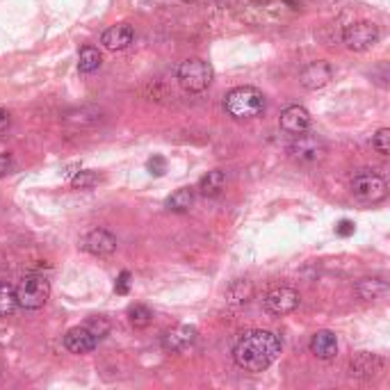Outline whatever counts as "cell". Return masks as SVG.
Wrapping results in <instances>:
<instances>
[{"label":"cell","mask_w":390,"mask_h":390,"mask_svg":"<svg viewBox=\"0 0 390 390\" xmlns=\"http://www.w3.org/2000/svg\"><path fill=\"white\" fill-rule=\"evenodd\" d=\"M101 62H103V57H101L98 48H94V46H85L78 55V71L80 73H94L101 68Z\"/></svg>","instance_id":"obj_20"},{"label":"cell","mask_w":390,"mask_h":390,"mask_svg":"<svg viewBox=\"0 0 390 390\" xmlns=\"http://www.w3.org/2000/svg\"><path fill=\"white\" fill-rule=\"evenodd\" d=\"M128 319H130V324L135 329H146V327L153 324V313H151V308L148 306L135 304V306L128 308Z\"/></svg>","instance_id":"obj_23"},{"label":"cell","mask_w":390,"mask_h":390,"mask_svg":"<svg viewBox=\"0 0 390 390\" xmlns=\"http://www.w3.org/2000/svg\"><path fill=\"white\" fill-rule=\"evenodd\" d=\"M279 123H281V128L285 133L299 135V133L311 128V112H308L304 106H290V108H285L281 112Z\"/></svg>","instance_id":"obj_14"},{"label":"cell","mask_w":390,"mask_h":390,"mask_svg":"<svg viewBox=\"0 0 390 390\" xmlns=\"http://www.w3.org/2000/svg\"><path fill=\"white\" fill-rule=\"evenodd\" d=\"M388 283L379 277H368V279H361L356 285V294L361 297L363 302H379L388 294Z\"/></svg>","instance_id":"obj_17"},{"label":"cell","mask_w":390,"mask_h":390,"mask_svg":"<svg viewBox=\"0 0 390 390\" xmlns=\"http://www.w3.org/2000/svg\"><path fill=\"white\" fill-rule=\"evenodd\" d=\"M98 180H101V176L94 169H83L71 178V185H73V190H91L94 185H98Z\"/></svg>","instance_id":"obj_24"},{"label":"cell","mask_w":390,"mask_h":390,"mask_svg":"<svg viewBox=\"0 0 390 390\" xmlns=\"http://www.w3.org/2000/svg\"><path fill=\"white\" fill-rule=\"evenodd\" d=\"M96 345H98V338L91 334L85 324L68 329L64 336V347L71 354H89L96 349Z\"/></svg>","instance_id":"obj_13"},{"label":"cell","mask_w":390,"mask_h":390,"mask_svg":"<svg viewBox=\"0 0 390 390\" xmlns=\"http://www.w3.org/2000/svg\"><path fill=\"white\" fill-rule=\"evenodd\" d=\"M89 331H91V334H94L98 340L101 338H106L108 334H110V322H108V319L106 317H103V315H96V317H91L89 319V322L85 324Z\"/></svg>","instance_id":"obj_26"},{"label":"cell","mask_w":390,"mask_h":390,"mask_svg":"<svg viewBox=\"0 0 390 390\" xmlns=\"http://www.w3.org/2000/svg\"><path fill=\"white\" fill-rule=\"evenodd\" d=\"M311 354H315L317 359H322V361H331V359H336V354H338V338L334 331H317V334H313L311 338Z\"/></svg>","instance_id":"obj_16"},{"label":"cell","mask_w":390,"mask_h":390,"mask_svg":"<svg viewBox=\"0 0 390 390\" xmlns=\"http://www.w3.org/2000/svg\"><path fill=\"white\" fill-rule=\"evenodd\" d=\"M194 205V190L192 188H180L167 199V210L171 212H188Z\"/></svg>","instance_id":"obj_21"},{"label":"cell","mask_w":390,"mask_h":390,"mask_svg":"<svg viewBox=\"0 0 390 390\" xmlns=\"http://www.w3.org/2000/svg\"><path fill=\"white\" fill-rule=\"evenodd\" d=\"M212 78H215L212 66L205 60H199V57H190V60L180 62L178 66V83L183 85V89L192 91V94L208 89Z\"/></svg>","instance_id":"obj_3"},{"label":"cell","mask_w":390,"mask_h":390,"mask_svg":"<svg viewBox=\"0 0 390 390\" xmlns=\"http://www.w3.org/2000/svg\"><path fill=\"white\" fill-rule=\"evenodd\" d=\"M135 39V30L128 23H119V26H110L106 32H103L101 43L106 46L108 51H123L128 48Z\"/></svg>","instance_id":"obj_15"},{"label":"cell","mask_w":390,"mask_h":390,"mask_svg":"<svg viewBox=\"0 0 390 390\" xmlns=\"http://www.w3.org/2000/svg\"><path fill=\"white\" fill-rule=\"evenodd\" d=\"M354 222H349V220H340L338 222V226H336V233L340 235V237H349V235H354Z\"/></svg>","instance_id":"obj_30"},{"label":"cell","mask_w":390,"mask_h":390,"mask_svg":"<svg viewBox=\"0 0 390 390\" xmlns=\"http://www.w3.org/2000/svg\"><path fill=\"white\" fill-rule=\"evenodd\" d=\"M224 188H226V174L222 169H212L199 180V190L203 197H220Z\"/></svg>","instance_id":"obj_18"},{"label":"cell","mask_w":390,"mask_h":390,"mask_svg":"<svg viewBox=\"0 0 390 390\" xmlns=\"http://www.w3.org/2000/svg\"><path fill=\"white\" fill-rule=\"evenodd\" d=\"M299 292L294 288H288V285H279V288H272L265 294V308L272 315H288L292 311H297L299 306Z\"/></svg>","instance_id":"obj_8"},{"label":"cell","mask_w":390,"mask_h":390,"mask_svg":"<svg viewBox=\"0 0 390 390\" xmlns=\"http://www.w3.org/2000/svg\"><path fill=\"white\" fill-rule=\"evenodd\" d=\"M197 336H199V331L190 327V324H178L174 329H169L167 334L163 336V347L167 351H185L190 349L194 342H197Z\"/></svg>","instance_id":"obj_12"},{"label":"cell","mask_w":390,"mask_h":390,"mask_svg":"<svg viewBox=\"0 0 390 390\" xmlns=\"http://www.w3.org/2000/svg\"><path fill=\"white\" fill-rule=\"evenodd\" d=\"M351 192L363 203H379L388 197V183L376 171L363 169L351 178Z\"/></svg>","instance_id":"obj_5"},{"label":"cell","mask_w":390,"mask_h":390,"mask_svg":"<svg viewBox=\"0 0 390 390\" xmlns=\"http://www.w3.org/2000/svg\"><path fill=\"white\" fill-rule=\"evenodd\" d=\"M148 171H151L153 176H165L167 171V160L163 155H153L148 160Z\"/></svg>","instance_id":"obj_28"},{"label":"cell","mask_w":390,"mask_h":390,"mask_svg":"<svg viewBox=\"0 0 390 390\" xmlns=\"http://www.w3.org/2000/svg\"><path fill=\"white\" fill-rule=\"evenodd\" d=\"M11 169H14V158L9 153H0V178L11 174Z\"/></svg>","instance_id":"obj_29"},{"label":"cell","mask_w":390,"mask_h":390,"mask_svg":"<svg viewBox=\"0 0 390 390\" xmlns=\"http://www.w3.org/2000/svg\"><path fill=\"white\" fill-rule=\"evenodd\" d=\"M130 272H121L119 277H117V283H114V292L117 294H128L130 292Z\"/></svg>","instance_id":"obj_27"},{"label":"cell","mask_w":390,"mask_h":390,"mask_svg":"<svg viewBox=\"0 0 390 390\" xmlns=\"http://www.w3.org/2000/svg\"><path fill=\"white\" fill-rule=\"evenodd\" d=\"M379 37H381V32L376 28V23H372V21H356L342 32V41H345V46L354 53H363V51L372 48V46L379 41Z\"/></svg>","instance_id":"obj_6"},{"label":"cell","mask_w":390,"mask_h":390,"mask_svg":"<svg viewBox=\"0 0 390 390\" xmlns=\"http://www.w3.org/2000/svg\"><path fill=\"white\" fill-rule=\"evenodd\" d=\"M224 110L237 121L256 119L265 112V96L256 87H235L224 98Z\"/></svg>","instance_id":"obj_2"},{"label":"cell","mask_w":390,"mask_h":390,"mask_svg":"<svg viewBox=\"0 0 390 390\" xmlns=\"http://www.w3.org/2000/svg\"><path fill=\"white\" fill-rule=\"evenodd\" d=\"M9 128V112L0 108V133H5Z\"/></svg>","instance_id":"obj_31"},{"label":"cell","mask_w":390,"mask_h":390,"mask_svg":"<svg viewBox=\"0 0 390 390\" xmlns=\"http://www.w3.org/2000/svg\"><path fill=\"white\" fill-rule=\"evenodd\" d=\"M331 80H334V68H331V64L324 62V60L306 64L299 71V83L308 91L322 89V87H327L331 83Z\"/></svg>","instance_id":"obj_9"},{"label":"cell","mask_w":390,"mask_h":390,"mask_svg":"<svg viewBox=\"0 0 390 390\" xmlns=\"http://www.w3.org/2000/svg\"><path fill=\"white\" fill-rule=\"evenodd\" d=\"M324 153H327L324 140L308 130L294 135V142L290 144V155L299 160V163H317V160L324 158Z\"/></svg>","instance_id":"obj_7"},{"label":"cell","mask_w":390,"mask_h":390,"mask_svg":"<svg viewBox=\"0 0 390 390\" xmlns=\"http://www.w3.org/2000/svg\"><path fill=\"white\" fill-rule=\"evenodd\" d=\"M251 297H254V285H251L249 281H242V279L233 281L231 288L226 290V299H228V304H233V306L249 304Z\"/></svg>","instance_id":"obj_19"},{"label":"cell","mask_w":390,"mask_h":390,"mask_svg":"<svg viewBox=\"0 0 390 390\" xmlns=\"http://www.w3.org/2000/svg\"><path fill=\"white\" fill-rule=\"evenodd\" d=\"M83 249L87 251V254L98 256V258L112 256L114 251H117V237H114L110 231H106V228H94V231L85 235Z\"/></svg>","instance_id":"obj_11"},{"label":"cell","mask_w":390,"mask_h":390,"mask_svg":"<svg viewBox=\"0 0 390 390\" xmlns=\"http://www.w3.org/2000/svg\"><path fill=\"white\" fill-rule=\"evenodd\" d=\"M386 361L381 356L370 351H359L356 356L349 361V376H356V379H374L384 372Z\"/></svg>","instance_id":"obj_10"},{"label":"cell","mask_w":390,"mask_h":390,"mask_svg":"<svg viewBox=\"0 0 390 390\" xmlns=\"http://www.w3.org/2000/svg\"><path fill=\"white\" fill-rule=\"evenodd\" d=\"M19 302H16V288H11L9 283L0 281V319L11 317L16 313Z\"/></svg>","instance_id":"obj_22"},{"label":"cell","mask_w":390,"mask_h":390,"mask_svg":"<svg viewBox=\"0 0 390 390\" xmlns=\"http://www.w3.org/2000/svg\"><path fill=\"white\" fill-rule=\"evenodd\" d=\"M372 146H374V151H376V153L390 155V128L376 130L374 137H372Z\"/></svg>","instance_id":"obj_25"},{"label":"cell","mask_w":390,"mask_h":390,"mask_svg":"<svg viewBox=\"0 0 390 390\" xmlns=\"http://www.w3.org/2000/svg\"><path fill=\"white\" fill-rule=\"evenodd\" d=\"M281 340L265 329H254L240 336L233 347V361L245 372H265L279 359Z\"/></svg>","instance_id":"obj_1"},{"label":"cell","mask_w":390,"mask_h":390,"mask_svg":"<svg viewBox=\"0 0 390 390\" xmlns=\"http://www.w3.org/2000/svg\"><path fill=\"white\" fill-rule=\"evenodd\" d=\"M51 297V283L39 274H30L16 288V302L26 311H39V308L48 302Z\"/></svg>","instance_id":"obj_4"}]
</instances>
